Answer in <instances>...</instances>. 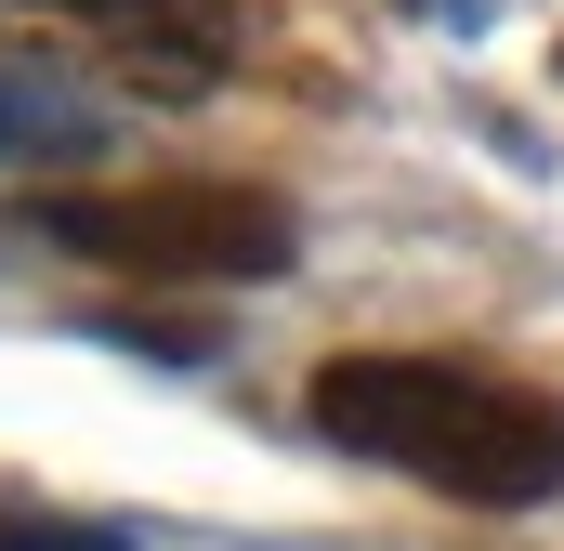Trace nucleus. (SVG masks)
<instances>
[{
    "mask_svg": "<svg viewBox=\"0 0 564 551\" xmlns=\"http://www.w3.org/2000/svg\"><path fill=\"white\" fill-rule=\"evenodd\" d=\"M315 433L433 486V499H473V512L564 499V395L459 368V355H328L315 368Z\"/></svg>",
    "mask_w": 564,
    "mask_h": 551,
    "instance_id": "1",
    "label": "nucleus"
},
{
    "mask_svg": "<svg viewBox=\"0 0 564 551\" xmlns=\"http://www.w3.org/2000/svg\"><path fill=\"white\" fill-rule=\"evenodd\" d=\"M26 237L40 250H79V263H106V276H144V289H184V276H289V250H302L276 184H66V197H26Z\"/></svg>",
    "mask_w": 564,
    "mask_h": 551,
    "instance_id": "2",
    "label": "nucleus"
},
{
    "mask_svg": "<svg viewBox=\"0 0 564 551\" xmlns=\"http://www.w3.org/2000/svg\"><path fill=\"white\" fill-rule=\"evenodd\" d=\"M0 13H13L26 40H53L66 66L144 93V106H197V93H224L237 53H250V13H237V0H0Z\"/></svg>",
    "mask_w": 564,
    "mask_h": 551,
    "instance_id": "3",
    "label": "nucleus"
},
{
    "mask_svg": "<svg viewBox=\"0 0 564 551\" xmlns=\"http://www.w3.org/2000/svg\"><path fill=\"white\" fill-rule=\"evenodd\" d=\"M0 551H132L119 526H79V512H26V499H0Z\"/></svg>",
    "mask_w": 564,
    "mask_h": 551,
    "instance_id": "4",
    "label": "nucleus"
},
{
    "mask_svg": "<svg viewBox=\"0 0 564 551\" xmlns=\"http://www.w3.org/2000/svg\"><path fill=\"white\" fill-rule=\"evenodd\" d=\"M0 144H26V93L13 79H0Z\"/></svg>",
    "mask_w": 564,
    "mask_h": 551,
    "instance_id": "5",
    "label": "nucleus"
}]
</instances>
